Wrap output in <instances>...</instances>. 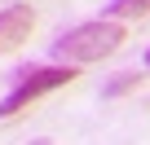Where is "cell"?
<instances>
[{
	"label": "cell",
	"instance_id": "4",
	"mask_svg": "<svg viewBox=\"0 0 150 145\" xmlns=\"http://www.w3.org/2000/svg\"><path fill=\"white\" fill-rule=\"evenodd\" d=\"M137 84H141V75H137V70H119L115 79H106V84H102V97H106V101H115V97L132 92Z\"/></svg>",
	"mask_w": 150,
	"mask_h": 145
},
{
	"label": "cell",
	"instance_id": "2",
	"mask_svg": "<svg viewBox=\"0 0 150 145\" xmlns=\"http://www.w3.org/2000/svg\"><path fill=\"white\" fill-rule=\"evenodd\" d=\"M71 79H75V66H22V70H13V92L0 101V119L18 114L27 101H35V97L71 84Z\"/></svg>",
	"mask_w": 150,
	"mask_h": 145
},
{
	"label": "cell",
	"instance_id": "7",
	"mask_svg": "<svg viewBox=\"0 0 150 145\" xmlns=\"http://www.w3.org/2000/svg\"><path fill=\"white\" fill-rule=\"evenodd\" d=\"M146 66H150V48H146Z\"/></svg>",
	"mask_w": 150,
	"mask_h": 145
},
{
	"label": "cell",
	"instance_id": "6",
	"mask_svg": "<svg viewBox=\"0 0 150 145\" xmlns=\"http://www.w3.org/2000/svg\"><path fill=\"white\" fill-rule=\"evenodd\" d=\"M35 145H53V141H35Z\"/></svg>",
	"mask_w": 150,
	"mask_h": 145
},
{
	"label": "cell",
	"instance_id": "3",
	"mask_svg": "<svg viewBox=\"0 0 150 145\" xmlns=\"http://www.w3.org/2000/svg\"><path fill=\"white\" fill-rule=\"evenodd\" d=\"M31 27H35L31 5H9V9H0V53L18 48V44L31 35Z\"/></svg>",
	"mask_w": 150,
	"mask_h": 145
},
{
	"label": "cell",
	"instance_id": "5",
	"mask_svg": "<svg viewBox=\"0 0 150 145\" xmlns=\"http://www.w3.org/2000/svg\"><path fill=\"white\" fill-rule=\"evenodd\" d=\"M146 9H150V0H110V5H106L110 18H137V13H146Z\"/></svg>",
	"mask_w": 150,
	"mask_h": 145
},
{
	"label": "cell",
	"instance_id": "1",
	"mask_svg": "<svg viewBox=\"0 0 150 145\" xmlns=\"http://www.w3.org/2000/svg\"><path fill=\"white\" fill-rule=\"evenodd\" d=\"M124 44V27L115 18H97V22H80V27H71L53 40V57L57 62H102L110 57L115 48Z\"/></svg>",
	"mask_w": 150,
	"mask_h": 145
}]
</instances>
